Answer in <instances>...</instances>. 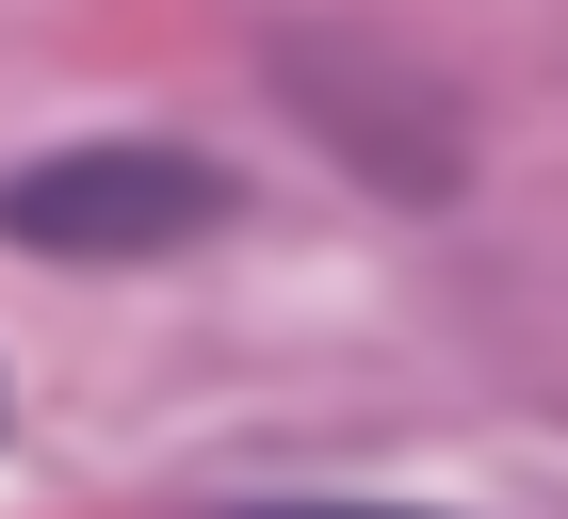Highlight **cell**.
I'll return each mask as SVG.
<instances>
[{"label":"cell","instance_id":"1","mask_svg":"<svg viewBox=\"0 0 568 519\" xmlns=\"http://www.w3.org/2000/svg\"><path fill=\"white\" fill-rule=\"evenodd\" d=\"M212 212H227V179L195 146H49L0 179V244H33V260H163Z\"/></svg>","mask_w":568,"mask_h":519},{"label":"cell","instance_id":"2","mask_svg":"<svg viewBox=\"0 0 568 519\" xmlns=\"http://www.w3.org/2000/svg\"><path fill=\"white\" fill-rule=\"evenodd\" d=\"M261 519H406V503H261Z\"/></svg>","mask_w":568,"mask_h":519}]
</instances>
